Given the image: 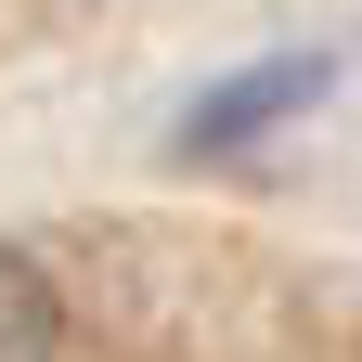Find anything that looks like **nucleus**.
Returning a JSON list of instances; mask_svg holds the SVG:
<instances>
[{
	"label": "nucleus",
	"mask_w": 362,
	"mask_h": 362,
	"mask_svg": "<svg viewBox=\"0 0 362 362\" xmlns=\"http://www.w3.org/2000/svg\"><path fill=\"white\" fill-rule=\"evenodd\" d=\"M0 362H65V310L39 285V259L0 246Z\"/></svg>",
	"instance_id": "f257e3e1"
}]
</instances>
